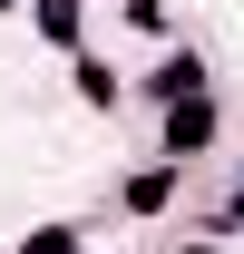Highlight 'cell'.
<instances>
[{"label":"cell","instance_id":"6da1fadb","mask_svg":"<svg viewBox=\"0 0 244 254\" xmlns=\"http://www.w3.org/2000/svg\"><path fill=\"white\" fill-rule=\"evenodd\" d=\"M205 137H215V108H205L195 88H185V98H176V118H166V147L185 157V147H205Z\"/></svg>","mask_w":244,"mask_h":254},{"label":"cell","instance_id":"7a4b0ae2","mask_svg":"<svg viewBox=\"0 0 244 254\" xmlns=\"http://www.w3.org/2000/svg\"><path fill=\"white\" fill-rule=\"evenodd\" d=\"M176 166H185V157H166V166H147V176L127 186V205H166V195H176Z\"/></svg>","mask_w":244,"mask_h":254},{"label":"cell","instance_id":"3957f363","mask_svg":"<svg viewBox=\"0 0 244 254\" xmlns=\"http://www.w3.org/2000/svg\"><path fill=\"white\" fill-rule=\"evenodd\" d=\"M30 254H68V235H39V245H30Z\"/></svg>","mask_w":244,"mask_h":254},{"label":"cell","instance_id":"277c9868","mask_svg":"<svg viewBox=\"0 0 244 254\" xmlns=\"http://www.w3.org/2000/svg\"><path fill=\"white\" fill-rule=\"evenodd\" d=\"M185 254H215V245H185Z\"/></svg>","mask_w":244,"mask_h":254},{"label":"cell","instance_id":"5b68a950","mask_svg":"<svg viewBox=\"0 0 244 254\" xmlns=\"http://www.w3.org/2000/svg\"><path fill=\"white\" fill-rule=\"evenodd\" d=\"M0 10H10V0H0Z\"/></svg>","mask_w":244,"mask_h":254}]
</instances>
